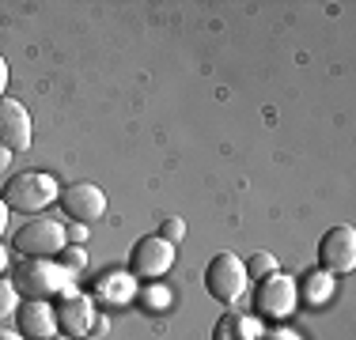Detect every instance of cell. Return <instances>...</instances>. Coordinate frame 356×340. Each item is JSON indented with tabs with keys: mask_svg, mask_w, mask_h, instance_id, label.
<instances>
[{
	"mask_svg": "<svg viewBox=\"0 0 356 340\" xmlns=\"http://www.w3.org/2000/svg\"><path fill=\"white\" fill-rule=\"evenodd\" d=\"M72 284V272H65L54 257H23L12 269V287L35 303H49Z\"/></svg>",
	"mask_w": 356,
	"mask_h": 340,
	"instance_id": "1",
	"label": "cell"
},
{
	"mask_svg": "<svg viewBox=\"0 0 356 340\" xmlns=\"http://www.w3.org/2000/svg\"><path fill=\"white\" fill-rule=\"evenodd\" d=\"M57 197H61V185H57L54 174H46V170H23V174H15L12 182L4 185V201L8 212H23V216H31V212H42L49 208Z\"/></svg>",
	"mask_w": 356,
	"mask_h": 340,
	"instance_id": "2",
	"label": "cell"
},
{
	"mask_svg": "<svg viewBox=\"0 0 356 340\" xmlns=\"http://www.w3.org/2000/svg\"><path fill=\"white\" fill-rule=\"evenodd\" d=\"M254 310H258V318H273V321H284L296 314V306H300V284H296V276H288V272H269V276L254 280Z\"/></svg>",
	"mask_w": 356,
	"mask_h": 340,
	"instance_id": "3",
	"label": "cell"
},
{
	"mask_svg": "<svg viewBox=\"0 0 356 340\" xmlns=\"http://www.w3.org/2000/svg\"><path fill=\"white\" fill-rule=\"evenodd\" d=\"M250 280H247V269H243V261L235 257V253H216L213 261H209L205 269V291L213 295L216 303L224 306H235L243 303V295H247Z\"/></svg>",
	"mask_w": 356,
	"mask_h": 340,
	"instance_id": "4",
	"label": "cell"
},
{
	"mask_svg": "<svg viewBox=\"0 0 356 340\" xmlns=\"http://www.w3.org/2000/svg\"><path fill=\"white\" fill-rule=\"evenodd\" d=\"M65 246H69V235L57 219H31L12 235V250L23 257H57Z\"/></svg>",
	"mask_w": 356,
	"mask_h": 340,
	"instance_id": "5",
	"label": "cell"
},
{
	"mask_svg": "<svg viewBox=\"0 0 356 340\" xmlns=\"http://www.w3.org/2000/svg\"><path fill=\"white\" fill-rule=\"evenodd\" d=\"M171 265H175V246L163 242L159 235L137 238V246L129 250V276L148 280V284L163 280L167 272H171Z\"/></svg>",
	"mask_w": 356,
	"mask_h": 340,
	"instance_id": "6",
	"label": "cell"
},
{
	"mask_svg": "<svg viewBox=\"0 0 356 340\" xmlns=\"http://www.w3.org/2000/svg\"><path fill=\"white\" fill-rule=\"evenodd\" d=\"M318 269L330 276H349L356 269V231L353 227H330L318 242Z\"/></svg>",
	"mask_w": 356,
	"mask_h": 340,
	"instance_id": "7",
	"label": "cell"
},
{
	"mask_svg": "<svg viewBox=\"0 0 356 340\" xmlns=\"http://www.w3.org/2000/svg\"><path fill=\"white\" fill-rule=\"evenodd\" d=\"M61 212L72 219V223H83L91 227L95 219L106 216V193L99 189L95 182H76V185H65L61 189Z\"/></svg>",
	"mask_w": 356,
	"mask_h": 340,
	"instance_id": "8",
	"label": "cell"
},
{
	"mask_svg": "<svg viewBox=\"0 0 356 340\" xmlns=\"http://www.w3.org/2000/svg\"><path fill=\"white\" fill-rule=\"evenodd\" d=\"M31 136H35V129H31V114L27 106H23L19 99H0V148H8L12 155H19V151L31 148Z\"/></svg>",
	"mask_w": 356,
	"mask_h": 340,
	"instance_id": "9",
	"label": "cell"
},
{
	"mask_svg": "<svg viewBox=\"0 0 356 340\" xmlns=\"http://www.w3.org/2000/svg\"><path fill=\"white\" fill-rule=\"evenodd\" d=\"M15 333L23 340H49L57 337V310L49 303L27 299L23 306H15Z\"/></svg>",
	"mask_w": 356,
	"mask_h": 340,
	"instance_id": "10",
	"label": "cell"
},
{
	"mask_svg": "<svg viewBox=\"0 0 356 340\" xmlns=\"http://www.w3.org/2000/svg\"><path fill=\"white\" fill-rule=\"evenodd\" d=\"M57 310V333L61 337H88L91 329H95V303L88 299V295H69V299H61V306H54Z\"/></svg>",
	"mask_w": 356,
	"mask_h": 340,
	"instance_id": "11",
	"label": "cell"
},
{
	"mask_svg": "<svg viewBox=\"0 0 356 340\" xmlns=\"http://www.w3.org/2000/svg\"><path fill=\"white\" fill-rule=\"evenodd\" d=\"M261 325L254 314H239V310H227L220 314V321L213 325V340H258Z\"/></svg>",
	"mask_w": 356,
	"mask_h": 340,
	"instance_id": "12",
	"label": "cell"
},
{
	"mask_svg": "<svg viewBox=\"0 0 356 340\" xmlns=\"http://www.w3.org/2000/svg\"><path fill=\"white\" fill-rule=\"evenodd\" d=\"M334 276H330V272H307V276H303V287H300V299L307 303V306H326L330 299H334Z\"/></svg>",
	"mask_w": 356,
	"mask_h": 340,
	"instance_id": "13",
	"label": "cell"
},
{
	"mask_svg": "<svg viewBox=\"0 0 356 340\" xmlns=\"http://www.w3.org/2000/svg\"><path fill=\"white\" fill-rule=\"evenodd\" d=\"M243 269H247V280H261L269 272H277V257L273 253H254V257L243 261Z\"/></svg>",
	"mask_w": 356,
	"mask_h": 340,
	"instance_id": "14",
	"label": "cell"
},
{
	"mask_svg": "<svg viewBox=\"0 0 356 340\" xmlns=\"http://www.w3.org/2000/svg\"><path fill=\"white\" fill-rule=\"evenodd\" d=\"M54 261H57L65 272H80L83 265H88V253H83V246H65V250L57 253Z\"/></svg>",
	"mask_w": 356,
	"mask_h": 340,
	"instance_id": "15",
	"label": "cell"
},
{
	"mask_svg": "<svg viewBox=\"0 0 356 340\" xmlns=\"http://www.w3.org/2000/svg\"><path fill=\"white\" fill-rule=\"evenodd\" d=\"M159 238H163V242H171V246H178L186 238V219L182 216H167L163 227H159Z\"/></svg>",
	"mask_w": 356,
	"mask_h": 340,
	"instance_id": "16",
	"label": "cell"
},
{
	"mask_svg": "<svg viewBox=\"0 0 356 340\" xmlns=\"http://www.w3.org/2000/svg\"><path fill=\"white\" fill-rule=\"evenodd\" d=\"M15 295H19V291H15L12 284H4V280H0V314H12L15 310Z\"/></svg>",
	"mask_w": 356,
	"mask_h": 340,
	"instance_id": "17",
	"label": "cell"
},
{
	"mask_svg": "<svg viewBox=\"0 0 356 340\" xmlns=\"http://www.w3.org/2000/svg\"><path fill=\"white\" fill-rule=\"evenodd\" d=\"M258 340H303L296 329H269L266 337H258Z\"/></svg>",
	"mask_w": 356,
	"mask_h": 340,
	"instance_id": "18",
	"label": "cell"
},
{
	"mask_svg": "<svg viewBox=\"0 0 356 340\" xmlns=\"http://www.w3.org/2000/svg\"><path fill=\"white\" fill-rule=\"evenodd\" d=\"M65 235H69L76 246H80V242H83V235H88V227H83V223H69V227H65Z\"/></svg>",
	"mask_w": 356,
	"mask_h": 340,
	"instance_id": "19",
	"label": "cell"
},
{
	"mask_svg": "<svg viewBox=\"0 0 356 340\" xmlns=\"http://www.w3.org/2000/svg\"><path fill=\"white\" fill-rule=\"evenodd\" d=\"M8 76H12L8 72V61L0 57V99H4V91H8Z\"/></svg>",
	"mask_w": 356,
	"mask_h": 340,
	"instance_id": "20",
	"label": "cell"
},
{
	"mask_svg": "<svg viewBox=\"0 0 356 340\" xmlns=\"http://www.w3.org/2000/svg\"><path fill=\"white\" fill-rule=\"evenodd\" d=\"M8 163H12V151H8V148H0V170H8Z\"/></svg>",
	"mask_w": 356,
	"mask_h": 340,
	"instance_id": "21",
	"label": "cell"
},
{
	"mask_svg": "<svg viewBox=\"0 0 356 340\" xmlns=\"http://www.w3.org/2000/svg\"><path fill=\"white\" fill-rule=\"evenodd\" d=\"M4 227H8V204L0 201V231H4Z\"/></svg>",
	"mask_w": 356,
	"mask_h": 340,
	"instance_id": "22",
	"label": "cell"
},
{
	"mask_svg": "<svg viewBox=\"0 0 356 340\" xmlns=\"http://www.w3.org/2000/svg\"><path fill=\"white\" fill-rule=\"evenodd\" d=\"M0 340H23L19 333H12V329H0Z\"/></svg>",
	"mask_w": 356,
	"mask_h": 340,
	"instance_id": "23",
	"label": "cell"
},
{
	"mask_svg": "<svg viewBox=\"0 0 356 340\" xmlns=\"http://www.w3.org/2000/svg\"><path fill=\"white\" fill-rule=\"evenodd\" d=\"M49 340H72V337H61V333H57V337H49Z\"/></svg>",
	"mask_w": 356,
	"mask_h": 340,
	"instance_id": "24",
	"label": "cell"
},
{
	"mask_svg": "<svg viewBox=\"0 0 356 340\" xmlns=\"http://www.w3.org/2000/svg\"><path fill=\"white\" fill-rule=\"evenodd\" d=\"M0 269H4V250H0Z\"/></svg>",
	"mask_w": 356,
	"mask_h": 340,
	"instance_id": "25",
	"label": "cell"
}]
</instances>
